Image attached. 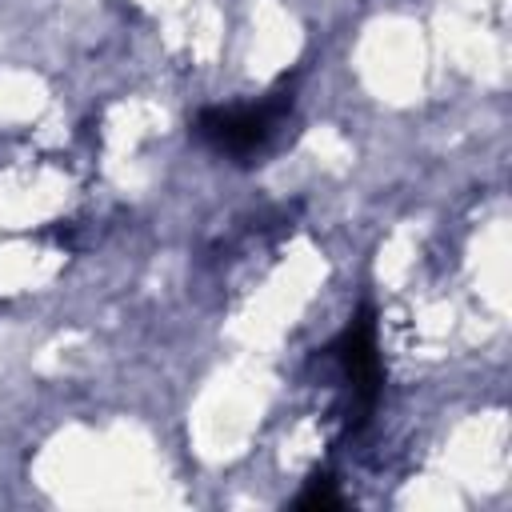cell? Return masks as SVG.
<instances>
[{
  "label": "cell",
  "mask_w": 512,
  "mask_h": 512,
  "mask_svg": "<svg viewBox=\"0 0 512 512\" xmlns=\"http://www.w3.org/2000/svg\"><path fill=\"white\" fill-rule=\"evenodd\" d=\"M332 356L340 360L352 392H356V412L360 420L372 412L380 396V356H376V320L372 312H356V320L344 328V336L332 344Z\"/></svg>",
  "instance_id": "obj_2"
},
{
  "label": "cell",
  "mask_w": 512,
  "mask_h": 512,
  "mask_svg": "<svg viewBox=\"0 0 512 512\" xmlns=\"http://www.w3.org/2000/svg\"><path fill=\"white\" fill-rule=\"evenodd\" d=\"M288 108H292V96H284V92H276L272 100H264L256 108H204L196 116V136L204 144H212L216 152L248 156L272 136V128L280 124V116Z\"/></svg>",
  "instance_id": "obj_1"
},
{
  "label": "cell",
  "mask_w": 512,
  "mask_h": 512,
  "mask_svg": "<svg viewBox=\"0 0 512 512\" xmlns=\"http://www.w3.org/2000/svg\"><path fill=\"white\" fill-rule=\"evenodd\" d=\"M296 508H308V512H316V508H340V496H336V488H332L328 476H316V480L300 492Z\"/></svg>",
  "instance_id": "obj_3"
}]
</instances>
